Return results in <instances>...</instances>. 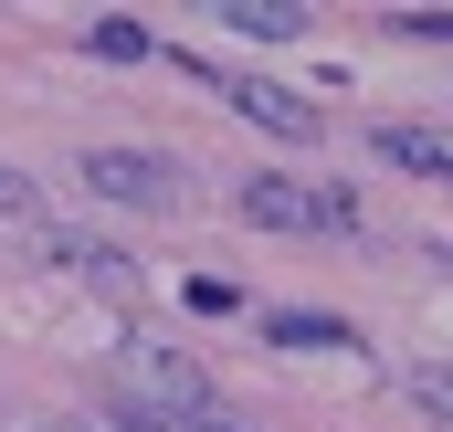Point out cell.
<instances>
[{
	"mask_svg": "<svg viewBox=\"0 0 453 432\" xmlns=\"http://www.w3.org/2000/svg\"><path fill=\"white\" fill-rule=\"evenodd\" d=\"M116 390L148 412L158 432H190L211 412V380H201V359L190 348H158V337H127V359H116Z\"/></svg>",
	"mask_w": 453,
	"mask_h": 432,
	"instance_id": "cell-1",
	"label": "cell"
},
{
	"mask_svg": "<svg viewBox=\"0 0 453 432\" xmlns=\"http://www.w3.org/2000/svg\"><path fill=\"white\" fill-rule=\"evenodd\" d=\"M74 180L96 190V201H116V212H180V158L169 148H85L74 158Z\"/></svg>",
	"mask_w": 453,
	"mask_h": 432,
	"instance_id": "cell-2",
	"label": "cell"
},
{
	"mask_svg": "<svg viewBox=\"0 0 453 432\" xmlns=\"http://www.w3.org/2000/svg\"><path fill=\"white\" fill-rule=\"evenodd\" d=\"M232 212L253 232H358V201L348 190H317V180H242Z\"/></svg>",
	"mask_w": 453,
	"mask_h": 432,
	"instance_id": "cell-3",
	"label": "cell"
},
{
	"mask_svg": "<svg viewBox=\"0 0 453 432\" xmlns=\"http://www.w3.org/2000/svg\"><path fill=\"white\" fill-rule=\"evenodd\" d=\"M180 64H190V74H201L232 116H253L264 137H296V148H306V137L327 127V116H317V96H296V85H274V74H222V64H201V53H180Z\"/></svg>",
	"mask_w": 453,
	"mask_h": 432,
	"instance_id": "cell-4",
	"label": "cell"
},
{
	"mask_svg": "<svg viewBox=\"0 0 453 432\" xmlns=\"http://www.w3.org/2000/svg\"><path fill=\"white\" fill-rule=\"evenodd\" d=\"M42 264H64L74 285H96V296H137L148 274L116 253V243H96V232H42Z\"/></svg>",
	"mask_w": 453,
	"mask_h": 432,
	"instance_id": "cell-5",
	"label": "cell"
},
{
	"mask_svg": "<svg viewBox=\"0 0 453 432\" xmlns=\"http://www.w3.org/2000/svg\"><path fill=\"white\" fill-rule=\"evenodd\" d=\"M369 158L380 169H411V180H453V137L443 127H411V116H380L369 127Z\"/></svg>",
	"mask_w": 453,
	"mask_h": 432,
	"instance_id": "cell-6",
	"label": "cell"
},
{
	"mask_svg": "<svg viewBox=\"0 0 453 432\" xmlns=\"http://www.w3.org/2000/svg\"><path fill=\"white\" fill-rule=\"evenodd\" d=\"M222 21L242 32V42H296V32H306L296 0H222Z\"/></svg>",
	"mask_w": 453,
	"mask_h": 432,
	"instance_id": "cell-7",
	"label": "cell"
},
{
	"mask_svg": "<svg viewBox=\"0 0 453 432\" xmlns=\"http://www.w3.org/2000/svg\"><path fill=\"white\" fill-rule=\"evenodd\" d=\"M0 232H42V190H32L11 158H0Z\"/></svg>",
	"mask_w": 453,
	"mask_h": 432,
	"instance_id": "cell-8",
	"label": "cell"
},
{
	"mask_svg": "<svg viewBox=\"0 0 453 432\" xmlns=\"http://www.w3.org/2000/svg\"><path fill=\"white\" fill-rule=\"evenodd\" d=\"M264 327H274L285 348H348V327H338V317H296V306H285V317H264Z\"/></svg>",
	"mask_w": 453,
	"mask_h": 432,
	"instance_id": "cell-9",
	"label": "cell"
},
{
	"mask_svg": "<svg viewBox=\"0 0 453 432\" xmlns=\"http://www.w3.org/2000/svg\"><path fill=\"white\" fill-rule=\"evenodd\" d=\"M85 42H96V53H106V64H148V53H158V42H148V32H137V21H96V32H85Z\"/></svg>",
	"mask_w": 453,
	"mask_h": 432,
	"instance_id": "cell-10",
	"label": "cell"
},
{
	"mask_svg": "<svg viewBox=\"0 0 453 432\" xmlns=\"http://www.w3.org/2000/svg\"><path fill=\"white\" fill-rule=\"evenodd\" d=\"M411 401H422V412L453 432V369H443V359H422V369H411Z\"/></svg>",
	"mask_w": 453,
	"mask_h": 432,
	"instance_id": "cell-11",
	"label": "cell"
},
{
	"mask_svg": "<svg viewBox=\"0 0 453 432\" xmlns=\"http://www.w3.org/2000/svg\"><path fill=\"white\" fill-rule=\"evenodd\" d=\"M390 32H422V42H453V11H390Z\"/></svg>",
	"mask_w": 453,
	"mask_h": 432,
	"instance_id": "cell-12",
	"label": "cell"
},
{
	"mask_svg": "<svg viewBox=\"0 0 453 432\" xmlns=\"http://www.w3.org/2000/svg\"><path fill=\"white\" fill-rule=\"evenodd\" d=\"M190 432H264V422H242V412H222V401H211V412H201Z\"/></svg>",
	"mask_w": 453,
	"mask_h": 432,
	"instance_id": "cell-13",
	"label": "cell"
},
{
	"mask_svg": "<svg viewBox=\"0 0 453 432\" xmlns=\"http://www.w3.org/2000/svg\"><path fill=\"white\" fill-rule=\"evenodd\" d=\"M42 432H96V422H42Z\"/></svg>",
	"mask_w": 453,
	"mask_h": 432,
	"instance_id": "cell-14",
	"label": "cell"
}]
</instances>
